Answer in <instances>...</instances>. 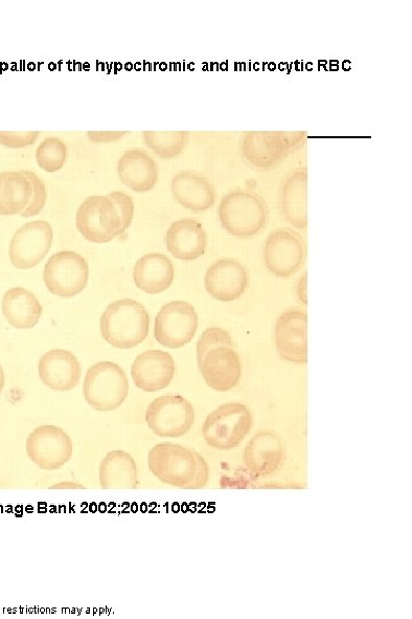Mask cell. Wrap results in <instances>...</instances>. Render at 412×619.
Wrapping results in <instances>:
<instances>
[{"mask_svg":"<svg viewBox=\"0 0 412 619\" xmlns=\"http://www.w3.org/2000/svg\"><path fill=\"white\" fill-rule=\"evenodd\" d=\"M197 362L205 384L216 391L232 390L241 380L239 353L231 336L221 327L204 331L197 343Z\"/></svg>","mask_w":412,"mask_h":619,"instance_id":"obj_1","label":"cell"},{"mask_svg":"<svg viewBox=\"0 0 412 619\" xmlns=\"http://www.w3.org/2000/svg\"><path fill=\"white\" fill-rule=\"evenodd\" d=\"M152 474L182 490H201L210 480L208 462L196 451L175 444L156 445L148 454Z\"/></svg>","mask_w":412,"mask_h":619,"instance_id":"obj_2","label":"cell"},{"mask_svg":"<svg viewBox=\"0 0 412 619\" xmlns=\"http://www.w3.org/2000/svg\"><path fill=\"white\" fill-rule=\"evenodd\" d=\"M150 318L137 301H114L105 310L100 329L104 340L113 348L131 349L142 344L149 335Z\"/></svg>","mask_w":412,"mask_h":619,"instance_id":"obj_3","label":"cell"},{"mask_svg":"<svg viewBox=\"0 0 412 619\" xmlns=\"http://www.w3.org/2000/svg\"><path fill=\"white\" fill-rule=\"evenodd\" d=\"M218 216L227 233L239 239H250L267 226L268 208L258 194L234 190L221 198Z\"/></svg>","mask_w":412,"mask_h":619,"instance_id":"obj_4","label":"cell"},{"mask_svg":"<svg viewBox=\"0 0 412 619\" xmlns=\"http://www.w3.org/2000/svg\"><path fill=\"white\" fill-rule=\"evenodd\" d=\"M83 395L87 404L96 411L118 410L124 404L129 395L126 373L112 362L92 365L85 375Z\"/></svg>","mask_w":412,"mask_h":619,"instance_id":"obj_5","label":"cell"},{"mask_svg":"<svg viewBox=\"0 0 412 619\" xmlns=\"http://www.w3.org/2000/svg\"><path fill=\"white\" fill-rule=\"evenodd\" d=\"M252 427L250 410L239 403L225 404L205 418L202 435L206 444L220 451L238 448Z\"/></svg>","mask_w":412,"mask_h":619,"instance_id":"obj_6","label":"cell"},{"mask_svg":"<svg viewBox=\"0 0 412 619\" xmlns=\"http://www.w3.org/2000/svg\"><path fill=\"white\" fill-rule=\"evenodd\" d=\"M88 279V264L76 252H58L44 267L43 280L48 290L59 298L77 296L85 290Z\"/></svg>","mask_w":412,"mask_h":619,"instance_id":"obj_7","label":"cell"},{"mask_svg":"<svg viewBox=\"0 0 412 619\" xmlns=\"http://www.w3.org/2000/svg\"><path fill=\"white\" fill-rule=\"evenodd\" d=\"M149 429L159 437L185 436L195 423V411L185 397L165 395L155 398L146 411Z\"/></svg>","mask_w":412,"mask_h":619,"instance_id":"obj_8","label":"cell"},{"mask_svg":"<svg viewBox=\"0 0 412 619\" xmlns=\"http://www.w3.org/2000/svg\"><path fill=\"white\" fill-rule=\"evenodd\" d=\"M76 226L83 238L98 245L122 235L121 215L108 196L86 198L77 210Z\"/></svg>","mask_w":412,"mask_h":619,"instance_id":"obj_9","label":"cell"},{"mask_svg":"<svg viewBox=\"0 0 412 619\" xmlns=\"http://www.w3.org/2000/svg\"><path fill=\"white\" fill-rule=\"evenodd\" d=\"M198 315L186 301H173L159 310L155 319V340L163 347L179 349L187 345L196 336Z\"/></svg>","mask_w":412,"mask_h":619,"instance_id":"obj_10","label":"cell"},{"mask_svg":"<svg viewBox=\"0 0 412 619\" xmlns=\"http://www.w3.org/2000/svg\"><path fill=\"white\" fill-rule=\"evenodd\" d=\"M263 258L266 268L280 278H288L303 268L307 258L305 240L290 230H278L269 234Z\"/></svg>","mask_w":412,"mask_h":619,"instance_id":"obj_11","label":"cell"},{"mask_svg":"<svg viewBox=\"0 0 412 619\" xmlns=\"http://www.w3.org/2000/svg\"><path fill=\"white\" fill-rule=\"evenodd\" d=\"M28 458L43 471H58L71 461L74 454L73 440L56 426H40L28 437Z\"/></svg>","mask_w":412,"mask_h":619,"instance_id":"obj_12","label":"cell"},{"mask_svg":"<svg viewBox=\"0 0 412 619\" xmlns=\"http://www.w3.org/2000/svg\"><path fill=\"white\" fill-rule=\"evenodd\" d=\"M296 132L250 131L242 142L245 161L255 168L268 169L286 159L292 147L300 143Z\"/></svg>","mask_w":412,"mask_h":619,"instance_id":"obj_13","label":"cell"},{"mask_svg":"<svg viewBox=\"0 0 412 619\" xmlns=\"http://www.w3.org/2000/svg\"><path fill=\"white\" fill-rule=\"evenodd\" d=\"M53 240V228L45 220L22 226L10 243L11 263L19 270L35 268L51 251Z\"/></svg>","mask_w":412,"mask_h":619,"instance_id":"obj_14","label":"cell"},{"mask_svg":"<svg viewBox=\"0 0 412 619\" xmlns=\"http://www.w3.org/2000/svg\"><path fill=\"white\" fill-rule=\"evenodd\" d=\"M275 345L284 361L308 362V316L302 310H289L275 325Z\"/></svg>","mask_w":412,"mask_h":619,"instance_id":"obj_15","label":"cell"},{"mask_svg":"<svg viewBox=\"0 0 412 619\" xmlns=\"http://www.w3.org/2000/svg\"><path fill=\"white\" fill-rule=\"evenodd\" d=\"M177 365L170 353L163 350H147L137 356L131 367L134 385L145 392H157L170 386Z\"/></svg>","mask_w":412,"mask_h":619,"instance_id":"obj_16","label":"cell"},{"mask_svg":"<svg viewBox=\"0 0 412 619\" xmlns=\"http://www.w3.org/2000/svg\"><path fill=\"white\" fill-rule=\"evenodd\" d=\"M244 464L251 474L267 477L277 473L286 461L282 438L271 432H260L251 438L244 453Z\"/></svg>","mask_w":412,"mask_h":619,"instance_id":"obj_17","label":"cell"},{"mask_svg":"<svg viewBox=\"0 0 412 619\" xmlns=\"http://www.w3.org/2000/svg\"><path fill=\"white\" fill-rule=\"evenodd\" d=\"M41 383L58 392L75 389L82 377V366L73 352L54 349L46 352L38 365Z\"/></svg>","mask_w":412,"mask_h":619,"instance_id":"obj_18","label":"cell"},{"mask_svg":"<svg viewBox=\"0 0 412 619\" xmlns=\"http://www.w3.org/2000/svg\"><path fill=\"white\" fill-rule=\"evenodd\" d=\"M247 286V271L234 259L215 262L205 275L206 291L221 302L238 300L245 293Z\"/></svg>","mask_w":412,"mask_h":619,"instance_id":"obj_19","label":"cell"},{"mask_svg":"<svg viewBox=\"0 0 412 619\" xmlns=\"http://www.w3.org/2000/svg\"><path fill=\"white\" fill-rule=\"evenodd\" d=\"M175 202L194 213L210 210L216 203L214 185L204 175L194 171H181L171 183Z\"/></svg>","mask_w":412,"mask_h":619,"instance_id":"obj_20","label":"cell"},{"mask_svg":"<svg viewBox=\"0 0 412 619\" xmlns=\"http://www.w3.org/2000/svg\"><path fill=\"white\" fill-rule=\"evenodd\" d=\"M167 250L179 260L192 262L202 257L208 246V236L197 220H177L166 234Z\"/></svg>","mask_w":412,"mask_h":619,"instance_id":"obj_21","label":"cell"},{"mask_svg":"<svg viewBox=\"0 0 412 619\" xmlns=\"http://www.w3.org/2000/svg\"><path fill=\"white\" fill-rule=\"evenodd\" d=\"M283 217L292 227L306 230L308 227V172L306 168L294 170L280 192Z\"/></svg>","mask_w":412,"mask_h":619,"instance_id":"obj_22","label":"cell"},{"mask_svg":"<svg viewBox=\"0 0 412 619\" xmlns=\"http://www.w3.org/2000/svg\"><path fill=\"white\" fill-rule=\"evenodd\" d=\"M175 278L172 260L162 253H150L136 262L133 280L137 289L150 295L165 293Z\"/></svg>","mask_w":412,"mask_h":619,"instance_id":"obj_23","label":"cell"},{"mask_svg":"<svg viewBox=\"0 0 412 619\" xmlns=\"http://www.w3.org/2000/svg\"><path fill=\"white\" fill-rule=\"evenodd\" d=\"M120 181L136 193L152 191L158 182V166L143 149L126 150L118 162Z\"/></svg>","mask_w":412,"mask_h":619,"instance_id":"obj_24","label":"cell"},{"mask_svg":"<svg viewBox=\"0 0 412 619\" xmlns=\"http://www.w3.org/2000/svg\"><path fill=\"white\" fill-rule=\"evenodd\" d=\"M99 478L104 490H135L140 485V470L128 452L111 451L101 461Z\"/></svg>","mask_w":412,"mask_h":619,"instance_id":"obj_25","label":"cell"},{"mask_svg":"<svg viewBox=\"0 0 412 619\" xmlns=\"http://www.w3.org/2000/svg\"><path fill=\"white\" fill-rule=\"evenodd\" d=\"M3 314L13 327L31 329L39 323L43 306L32 292L13 287L3 299Z\"/></svg>","mask_w":412,"mask_h":619,"instance_id":"obj_26","label":"cell"},{"mask_svg":"<svg viewBox=\"0 0 412 619\" xmlns=\"http://www.w3.org/2000/svg\"><path fill=\"white\" fill-rule=\"evenodd\" d=\"M33 186L22 171L0 172V215H20L28 207Z\"/></svg>","mask_w":412,"mask_h":619,"instance_id":"obj_27","label":"cell"},{"mask_svg":"<svg viewBox=\"0 0 412 619\" xmlns=\"http://www.w3.org/2000/svg\"><path fill=\"white\" fill-rule=\"evenodd\" d=\"M142 137L147 147L165 160L178 158L190 141L187 131H143Z\"/></svg>","mask_w":412,"mask_h":619,"instance_id":"obj_28","label":"cell"},{"mask_svg":"<svg viewBox=\"0 0 412 619\" xmlns=\"http://www.w3.org/2000/svg\"><path fill=\"white\" fill-rule=\"evenodd\" d=\"M35 158L38 166L44 171L54 173L61 170L66 163V144L60 138H46L37 147Z\"/></svg>","mask_w":412,"mask_h":619,"instance_id":"obj_29","label":"cell"},{"mask_svg":"<svg viewBox=\"0 0 412 619\" xmlns=\"http://www.w3.org/2000/svg\"><path fill=\"white\" fill-rule=\"evenodd\" d=\"M22 172L25 173V175L32 183L33 195L28 207L25 209V211H22L20 215L22 217L29 218L43 211L46 205V198H48V192H46V186L39 175H37L33 171H27V170H22Z\"/></svg>","mask_w":412,"mask_h":619,"instance_id":"obj_30","label":"cell"},{"mask_svg":"<svg viewBox=\"0 0 412 619\" xmlns=\"http://www.w3.org/2000/svg\"><path fill=\"white\" fill-rule=\"evenodd\" d=\"M40 136L39 131H0V145L20 149L34 145Z\"/></svg>","mask_w":412,"mask_h":619,"instance_id":"obj_31","label":"cell"},{"mask_svg":"<svg viewBox=\"0 0 412 619\" xmlns=\"http://www.w3.org/2000/svg\"><path fill=\"white\" fill-rule=\"evenodd\" d=\"M117 206L122 219V234L131 227L134 216L132 197L122 191H113L107 195Z\"/></svg>","mask_w":412,"mask_h":619,"instance_id":"obj_32","label":"cell"},{"mask_svg":"<svg viewBox=\"0 0 412 619\" xmlns=\"http://www.w3.org/2000/svg\"><path fill=\"white\" fill-rule=\"evenodd\" d=\"M86 135L95 143H112L123 139L129 131H87Z\"/></svg>","mask_w":412,"mask_h":619,"instance_id":"obj_33","label":"cell"},{"mask_svg":"<svg viewBox=\"0 0 412 619\" xmlns=\"http://www.w3.org/2000/svg\"><path fill=\"white\" fill-rule=\"evenodd\" d=\"M307 287H308V275L305 274L301 278L300 282H298V286H296L298 299H300V301L305 305H308V293H307L308 289H307Z\"/></svg>","mask_w":412,"mask_h":619,"instance_id":"obj_34","label":"cell"},{"mask_svg":"<svg viewBox=\"0 0 412 619\" xmlns=\"http://www.w3.org/2000/svg\"><path fill=\"white\" fill-rule=\"evenodd\" d=\"M51 489L56 490H82L85 489L83 485L75 482H61L52 486Z\"/></svg>","mask_w":412,"mask_h":619,"instance_id":"obj_35","label":"cell"},{"mask_svg":"<svg viewBox=\"0 0 412 619\" xmlns=\"http://www.w3.org/2000/svg\"><path fill=\"white\" fill-rule=\"evenodd\" d=\"M5 388V373L2 365H0V396H2Z\"/></svg>","mask_w":412,"mask_h":619,"instance_id":"obj_36","label":"cell"}]
</instances>
